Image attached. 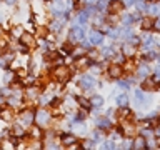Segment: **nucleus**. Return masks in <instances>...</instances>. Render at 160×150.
<instances>
[{
    "instance_id": "obj_37",
    "label": "nucleus",
    "mask_w": 160,
    "mask_h": 150,
    "mask_svg": "<svg viewBox=\"0 0 160 150\" xmlns=\"http://www.w3.org/2000/svg\"><path fill=\"white\" fill-rule=\"evenodd\" d=\"M117 85H118V87L120 88H128V82H123V80H117Z\"/></svg>"
},
{
    "instance_id": "obj_20",
    "label": "nucleus",
    "mask_w": 160,
    "mask_h": 150,
    "mask_svg": "<svg viewBox=\"0 0 160 150\" xmlns=\"http://www.w3.org/2000/svg\"><path fill=\"white\" fill-rule=\"evenodd\" d=\"M148 72H150V68H148V65L147 63H143V65H140L138 67V70H137V73H138V77H147L148 75Z\"/></svg>"
},
{
    "instance_id": "obj_1",
    "label": "nucleus",
    "mask_w": 160,
    "mask_h": 150,
    "mask_svg": "<svg viewBox=\"0 0 160 150\" xmlns=\"http://www.w3.org/2000/svg\"><path fill=\"white\" fill-rule=\"evenodd\" d=\"M50 120H52V113H50L48 110L40 108V110L35 112V123H37L38 127H45V125H48Z\"/></svg>"
},
{
    "instance_id": "obj_9",
    "label": "nucleus",
    "mask_w": 160,
    "mask_h": 150,
    "mask_svg": "<svg viewBox=\"0 0 160 150\" xmlns=\"http://www.w3.org/2000/svg\"><path fill=\"white\" fill-rule=\"evenodd\" d=\"M108 77H112V78H118L120 75H122V72H123V68L120 67V63H113V65H110L108 67Z\"/></svg>"
},
{
    "instance_id": "obj_15",
    "label": "nucleus",
    "mask_w": 160,
    "mask_h": 150,
    "mask_svg": "<svg viewBox=\"0 0 160 150\" xmlns=\"http://www.w3.org/2000/svg\"><path fill=\"white\" fill-rule=\"evenodd\" d=\"M75 65H77L78 68H85L90 65V57H83V55H80V57H77V60H75Z\"/></svg>"
},
{
    "instance_id": "obj_16",
    "label": "nucleus",
    "mask_w": 160,
    "mask_h": 150,
    "mask_svg": "<svg viewBox=\"0 0 160 150\" xmlns=\"http://www.w3.org/2000/svg\"><path fill=\"white\" fill-rule=\"evenodd\" d=\"M38 97V90L37 88H33V87H30L25 90V98H28V100H33V98H37Z\"/></svg>"
},
{
    "instance_id": "obj_30",
    "label": "nucleus",
    "mask_w": 160,
    "mask_h": 150,
    "mask_svg": "<svg viewBox=\"0 0 160 150\" xmlns=\"http://www.w3.org/2000/svg\"><path fill=\"white\" fill-rule=\"evenodd\" d=\"M73 128H75V132H77V133H80V135H83V133H85V130H87V128H85V125H83V123H78V122L75 123V127H73Z\"/></svg>"
},
{
    "instance_id": "obj_44",
    "label": "nucleus",
    "mask_w": 160,
    "mask_h": 150,
    "mask_svg": "<svg viewBox=\"0 0 160 150\" xmlns=\"http://www.w3.org/2000/svg\"><path fill=\"white\" fill-rule=\"evenodd\" d=\"M137 7H138V10H145V3H143V2H138Z\"/></svg>"
},
{
    "instance_id": "obj_38",
    "label": "nucleus",
    "mask_w": 160,
    "mask_h": 150,
    "mask_svg": "<svg viewBox=\"0 0 160 150\" xmlns=\"http://www.w3.org/2000/svg\"><path fill=\"white\" fill-rule=\"evenodd\" d=\"M102 148H115V145H113V142H110V140H107V142H103Z\"/></svg>"
},
{
    "instance_id": "obj_19",
    "label": "nucleus",
    "mask_w": 160,
    "mask_h": 150,
    "mask_svg": "<svg viewBox=\"0 0 160 150\" xmlns=\"http://www.w3.org/2000/svg\"><path fill=\"white\" fill-rule=\"evenodd\" d=\"M132 147H133L135 150H138V148H145V147H147V143H145V138H143V137L135 138V142H133Z\"/></svg>"
},
{
    "instance_id": "obj_6",
    "label": "nucleus",
    "mask_w": 160,
    "mask_h": 150,
    "mask_svg": "<svg viewBox=\"0 0 160 150\" xmlns=\"http://www.w3.org/2000/svg\"><path fill=\"white\" fill-rule=\"evenodd\" d=\"M35 122V113L32 110H23L22 113H20V123L23 125V127H30Z\"/></svg>"
},
{
    "instance_id": "obj_36",
    "label": "nucleus",
    "mask_w": 160,
    "mask_h": 150,
    "mask_svg": "<svg viewBox=\"0 0 160 150\" xmlns=\"http://www.w3.org/2000/svg\"><path fill=\"white\" fill-rule=\"evenodd\" d=\"M128 43H132V45H138L140 43V40L137 37H133V35H130V38H128Z\"/></svg>"
},
{
    "instance_id": "obj_27",
    "label": "nucleus",
    "mask_w": 160,
    "mask_h": 150,
    "mask_svg": "<svg viewBox=\"0 0 160 150\" xmlns=\"http://www.w3.org/2000/svg\"><path fill=\"white\" fill-rule=\"evenodd\" d=\"M142 27H143V28H147V30H150V28H153V20L150 18V17H147V18H143V20H142Z\"/></svg>"
},
{
    "instance_id": "obj_46",
    "label": "nucleus",
    "mask_w": 160,
    "mask_h": 150,
    "mask_svg": "<svg viewBox=\"0 0 160 150\" xmlns=\"http://www.w3.org/2000/svg\"><path fill=\"white\" fill-rule=\"evenodd\" d=\"M135 0H125V5H133Z\"/></svg>"
},
{
    "instance_id": "obj_43",
    "label": "nucleus",
    "mask_w": 160,
    "mask_h": 150,
    "mask_svg": "<svg viewBox=\"0 0 160 150\" xmlns=\"http://www.w3.org/2000/svg\"><path fill=\"white\" fill-rule=\"evenodd\" d=\"M17 2H18V0H5V3H7V5H15Z\"/></svg>"
},
{
    "instance_id": "obj_42",
    "label": "nucleus",
    "mask_w": 160,
    "mask_h": 150,
    "mask_svg": "<svg viewBox=\"0 0 160 150\" xmlns=\"http://www.w3.org/2000/svg\"><path fill=\"white\" fill-rule=\"evenodd\" d=\"M143 42L145 43H152V37H150V35H143Z\"/></svg>"
},
{
    "instance_id": "obj_47",
    "label": "nucleus",
    "mask_w": 160,
    "mask_h": 150,
    "mask_svg": "<svg viewBox=\"0 0 160 150\" xmlns=\"http://www.w3.org/2000/svg\"><path fill=\"white\" fill-rule=\"evenodd\" d=\"M87 2H90V3H95V2H98V0H87Z\"/></svg>"
},
{
    "instance_id": "obj_29",
    "label": "nucleus",
    "mask_w": 160,
    "mask_h": 150,
    "mask_svg": "<svg viewBox=\"0 0 160 150\" xmlns=\"http://www.w3.org/2000/svg\"><path fill=\"white\" fill-rule=\"evenodd\" d=\"M113 53H115V50H113L112 47H105V48H102V55H103V57H112Z\"/></svg>"
},
{
    "instance_id": "obj_2",
    "label": "nucleus",
    "mask_w": 160,
    "mask_h": 150,
    "mask_svg": "<svg viewBox=\"0 0 160 150\" xmlns=\"http://www.w3.org/2000/svg\"><path fill=\"white\" fill-rule=\"evenodd\" d=\"M52 75H53L55 80H58V82H65V80L70 78V70L65 67L63 63H60V65H57V67L52 70Z\"/></svg>"
},
{
    "instance_id": "obj_3",
    "label": "nucleus",
    "mask_w": 160,
    "mask_h": 150,
    "mask_svg": "<svg viewBox=\"0 0 160 150\" xmlns=\"http://www.w3.org/2000/svg\"><path fill=\"white\" fill-rule=\"evenodd\" d=\"M83 38H85V32H83L82 27L75 25V27L70 28V32H68V40L70 42H82Z\"/></svg>"
},
{
    "instance_id": "obj_28",
    "label": "nucleus",
    "mask_w": 160,
    "mask_h": 150,
    "mask_svg": "<svg viewBox=\"0 0 160 150\" xmlns=\"http://www.w3.org/2000/svg\"><path fill=\"white\" fill-rule=\"evenodd\" d=\"M145 98V93L142 92V90H135V100H137V105H142Z\"/></svg>"
},
{
    "instance_id": "obj_24",
    "label": "nucleus",
    "mask_w": 160,
    "mask_h": 150,
    "mask_svg": "<svg viewBox=\"0 0 160 150\" xmlns=\"http://www.w3.org/2000/svg\"><path fill=\"white\" fill-rule=\"evenodd\" d=\"M0 118L2 120H10L12 118V108H5V110H0Z\"/></svg>"
},
{
    "instance_id": "obj_13",
    "label": "nucleus",
    "mask_w": 160,
    "mask_h": 150,
    "mask_svg": "<svg viewBox=\"0 0 160 150\" xmlns=\"http://www.w3.org/2000/svg\"><path fill=\"white\" fill-rule=\"evenodd\" d=\"M62 143L65 145V147H70V145L77 143V137L72 135V133H63L62 135Z\"/></svg>"
},
{
    "instance_id": "obj_49",
    "label": "nucleus",
    "mask_w": 160,
    "mask_h": 150,
    "mask_svg": "<svg viewBox=\"0 0 160 150\" xmlns=\"http://www.w3.org/2000/svg\"><path fill=\"white\" fill-rule=\"evenodd\" d=\"M0 20H2V13H0Z\"/></svg>"
},
{
    "instance_id": "obj_26",
    "label": "nucleus",
    "mask_w": 160,
    "mask_h": 150,
    "mask_svg": "<svg viewBox=\"0 0 160 150\" xmlns=\"http://www.w3.org/2000/svg\"><path fill=\"white\" fill-rule=\"evenodd\" d=\"M63 27V23H62V20H53L52 25H50V30H53V32H60Z\"/></svg>"
},
{
    "instance_id": "obj_31",
    "label": "nucleus",
    "mask_w": 160,
    "mask_h": 150,
    "mask_svg": "<svg viewBox=\"0 0 160 150\" xmlns=\"http://www.w3.org/2000/svg\"><path fill=\"white\" fill-rule=\"evenodd\" d=\"M7 48H8V40L3 38V37H0V52H5Z\"/></svg>"
},
{
    "instance_id": "obj_33",
    "label": "nucleus",
    "mask_w": 160,
    "mask_h": 150,
    "mask_svg": "<svg viewBox=\"0 0 160 150\" xmlns=\"http://www.w3.org/2000/svg\"><path fill=\"white\" fill-rule=\"evenodd\" d=\"M13 77H15V75H13L12 72H7V73H5V77H3V82H5V83H10Z\"/></svg>"
},
{
    "instance_id": "obj_8",
    "label": "nucleus",
    "mask_w": 160,
    "mask_h": 150,
    "mask_svg": "<svg viewBox=\"0 0 160 150\" xmlns=\"http://www.w3.org/2000/svg\"><path fill=\"white\" fill-rule=\"evenodd\" d=\"M125 7V3L123 2H120V0H110V3H108V12L110 13H120L123 10Z\"/></svg>"
},
{
    "instance_id": "obj_5",
    "label": "nucleus",
    "mask_w": 160,
    "mask_h": 150,
    "mask_svg": "<svg viewBox=\"0 0 160 150\" xmlns=\"http://www.w3.org/2000/svg\"><path fill=\"white\" fill-rule=\"evenodd\" d=\"M93 85H95V78L92 75H82L78 78V87L82 90H90V88H93Z\"/></svg>"
},
{
    "instance_id": "obj_40",
    "label": "nucleus",
    "mask_w": 160,
    "mask_h": 150,
    "mask_svg": "<svg viewBox=\"0 0 160 150\" xmlns=\"http://www.w3.org/2000/svg\"><path fill=\"white\" fill-rule=\"evenodd\" d=\"M123 70H127V72H132V70H133V65H132V62H127V63H125Z\"/></svg>"
},
{
    "instance_id": "obj_41",
    "label": "nucleus",
    "mask_w": 160,
    "mask_h": 150,
    "mask_svg": "<svg viewBox=\"0 0 160 150\" xmlns=\"http://www.w3.org/2000/svg\"><path fill=\"white\" fill-rule=\"evenodd\" d=\"M152 132H150V128H142V137H150Z\"/></svg>"
},
{
    "instance_id": "obj_50",
    "label": "nucleus",
    "mask_w": 160,
    "mask_h": 150,
    "mask_svg": "<svg viewBox=\"0 0 160 150\" xmlns=\"http://www.w3.org/2000/svg\"><path fill=\"white\" fill-rule=\"evenodd\" d=\"M43 2H48V0H43Z\"/></svg>"
},
{
    "instance_id": "obj_23",
    "label": "nucleus",
    "mask_w": 160,
    "mask_h": 150,
    "mask_svg": "<svg viewBox=\"0 0 160 150\" xmlns=\"http://www.w3.org/2000/svg\"><path fill=\"white\" fill-rule=\"evenodd\" d=\"M88 17H90V15L85 12V10H80L78 15H77V22H78V23H85V22L88 20Z\"/></svg>"
},
{
    "instance_id": "obj_39",
    "label": "nucleus",
    "mask_w": 160,
    "mask_h": 150,
    "mask_svg": "<svg viewBox=\"0 0 160 150\" xmlns=\"http://www.w3.org/2000/svg\"><path fill=\"white\" fill-rule=\"evenodd\" d=\"M93 143H95V140H87V142H83V147L85 148H92Z\"/></svg>"
},
{
    "instance_id": "obj_18",
    "label": "nucleus",
    "mask_w": 160,
    "mask_h": 150,
    "mask_svg": "<svg viewBox=\"0 0 160 150\" xmlns=\"http://www.w3.org/2000/svg\"><path fill=\"white\" fill-rule=\"evenodd\" d=\"M97 125H98V127L100 128H103V130H107V128H110V127H112V122H110V120L108 118H98L97 120Z\"/></svg>"
},
{
    "instance_id": "obj_7",
    "label": "nucleus",
    "mask_w": 160,
    "mask_h": 150,
    "mask_svg": "<svg viewBox=\"0 0 160 150\" xmlns=\"http://www.w3.org/2000/svg\"><path fill=\"white\" fill-rule=\"evenodd\" d=\"M158 88V78L155 77H147V78H143V82H142V90H148V92H152V90H157Z\"/></svg>"
},
{
    "instance_id": "obj_35",
    "label": "nucleus",
    "mask_w": 160,
    "mask_h": 150,
    "mask_svg": "<svg viewBox=\"0 0 160 150\" xmlns=\"http://www.w3.org/2000/svg\"><path fill=\"white\" fill-rule=\"evenodd\" d=\"M83 118H85V112H78L75 115V122H82Z\"/></svg>"
},
{
    "instance_id": "obj_34",
    "label": "nucleus",
    "mask_w": 160,
    "mask_h": 150,
    "mask_svg": "<svg viewBox=\"0 0 160 150\" xmlns=\"http://www.w3.org/2000/svg\"><path fill=\"white\" fill-rule=\"evenodd\" d=\"M22 33H23V30L20 28V27H15V28H12V35H15V37H20Z\"/></svg>"
},
{
    "instance_id": "obj_11",
    "label": "nucleus",
    "mask_w": 160,
    "mask_h": 150,
    "mask_svg": "<svg viewBox=\"0 0 160 150\" xmlns=\"http://www.w3.org/2000/svg\"><path fill=\"white\" fill-rule=\"evenodd\" d=\"M102 42H103V33L97 32V30H92V33H90V43L92 45H100Z\"/></svg>"
},
{
    "instance_id": "obj_4",
    "label": "nucleus",
    "mask_w": 160,
    "mask_h": 150,
    "mask_svg": "<svg viewBox=\"0 0 160 150\" xmlns=\"http://www.w3.org/2000/svg\"><path fill=\"white\" fill-rule=\"evenodd\" d=\"M18 40H20V43H22L23 47H27L28 50H30V48H35V47H37V40H35V37H33L32 33H27V32H23V33L18 37Z\"/></svg>"
},
{
    "instance_id": "obj_10",
    "label": "nucleus",
    "mask_w": 160,
    "mask_h": 150,
    "mask_svg": "<svg viewBox=\"0 0 160 150\" xmlns=\"http://www.w3.org/2000/svg\"><path fill=\"white\" fill-rule=\"evenodd\" d=\"M120 130H122V133L125 135V137H132V135L135 133V125L132 122H125V123H122Z\"/></svg>"
},
{
    "instance_id": "obj_22",
    "label": "nucleus",
    "mask_w": 160,
    "mask_h": 150,
    "mask_svg": "<svg viewBox=\"0 0 160 150\" xmlns=\"http://www.w3.org/2000/svg\"><path fill=\"white\" fill-rule=\"evenodd\" d=\"M118 118H122V120H125V118H130V115H132V112H130L128 108H125V107H122L118 110Z\"/></svg>"
},
{
    "instance_id": "obj_17",
    "label": "nucleus",
    "mask_w": 160,
    "mask_h": 150,
    "mask_svg": "<svg viewBox=\"0 0 160 150\" xmlns=\"http://www.w3.org/2000/svg\"><path fill=\"white\" fill-rule=\"evenodd\" d=\"M90 102H92V107H102L103 105V97L102 95H93L92 98H90Z\"/></svg>"
},
{
    "instance_id": "obj_32",
    "label": "nucleus",
    "mask_w": 160,
    "mask_h": 150,
    "mask_svg": "<svg viewBox=\"0 0 160 150\" xmlns=\"http://www.w3.org/2000/svg\"><path fill=\"white\" fill-rule=\"evenodd\" d=\"M123 53H125V55H133V53H135V48L132 47V43L125 45V47H123Z\"/></svg>"
},
{
    "instance_id": "obj_12",
    "label": "nucleus",
    "mask_w": 160,
    "mask_h": 150,
    "mask_svg": "<svg viewBox=\"0 0 160 150\" xmlns=\"http://www.w3.org/2000/svg\"><path fill=\"white\" fill-rule=\"evenodd\" d=\"M10 132H12L13 137H18V138L25 135V130H23V125L22 123H13L12 128H10Z\"/></svg>"
},
{
    "instance_id": "obj_25",
    "label": "nucleus",
    "mask_w": 160,
    "mask_h": 150,
    "mask_svg": "<svg viewBox=\"0 0 160 150\" xmlns=\"http://www.w3.org/2000/svg\"><path fill=\"white\" fill-rule=\"evenodd\" d=\"M117 103H118V107H127V103H128V97H127L125 93L118 95V97H117Z\"/></svg>"
},
{
    "instance_id": "obj_21",
    "label": "nucleus",
    "mask_w": 160,
    "mask_h": 150,
    "mask_svg": "<svg viewBox=\"0 0 160 150\" xmlns=\"http://www.w3.org/2000/svg\"><path fill=\"white\" fill-rule=\"evenodd\" d=\"M73 50H75V48H73L70 43H63L62 48H60V53H62V55H72Z\"/></svg>"
},
{
    "instance_id": "obj_45",
    "label": "nucleus",
    "mask_w": 160,
    "mask_h": 150,
    "mask_svg": "<svg viewBox=\"0 0 160 150\" xmlns=\"http://www.w3.org/2000/svg\"><path fill=\"white\" fill-rule=\"evenodd\" d=\"M122 60H123V55H122V53H120V55H117V57H115V62H122Z\"/></svg>"
},
{
    "instance_id": "obj_14",
    "label": "nucleus",
    "mask_w": 160,
    "mask_h": 150,
    "mask_svg": "<svg viewBox=\"0 0 160 150\" xmlns=\"http://www.w3.org/2000/svg\"><path fill=\"white\" fill-rule=\"evenodd\" d=\"M75 102H77L80 107H82L83 110H90V107H92V102H90V100H87L85 97H75Z\"/></svg>"
},
{
    "instance_id": "obj_48",
    "label": "nucleus",
    "mask_w": 160,
    "mask_h": 150,
    "mask_svg": "<svg viewBox=\"0 0 160 150\" xmlns=\"http://www.w3.org/2000/svg\"><path fill=\"white\" fill-rule=\"evenodd\" d=\"M3 102V98H2V95H0V103H2Z\"/></svg>"
}]
</instances>
